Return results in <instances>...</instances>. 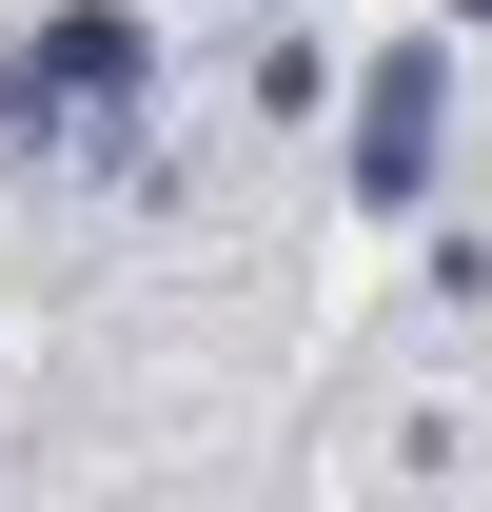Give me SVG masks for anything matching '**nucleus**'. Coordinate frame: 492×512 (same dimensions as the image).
<instances>
[{
	"label": "nucleus",
	"mask_w": 492,
	"mask_h": 512,
	"mask_svg": "<svg viewBox=\"0 0 492 512\" xmlns=\"http://www.w3.org/2000/svg\"><path fill=\"white\" fill-rule=\"evenodd\" d=\"M433 138H453V79H433V40H414V60H374V79H355V197H374V217H414Z\"/></svg>",
	"instance_id": "f257e3e1"
},
{
	"label": "nucleus",
	"mask_w": 492,
	"mask_h": 512,
	"mask_svg": "<svg viewBox=\"0 0 492 512\" xmlns=\"http://www.w3.org/2000/svg\"><path fill=\"white\" fill-rule=\"evenodd\" d=\"M138 79H158V40H138L119 0H60L40 20V99H138Z\"/></svg>",
	"instance_id": "f03ea898"
},
{
	"label": "nucleus",
	"mask_w": 492,
	"mask_h": 512,
	"mask_svg": "<svg viewBox=\"0 0 492 512\" xmlns=\"http://www.w3.org/2000/svg\"><path fill=\"white\" fill-rule=\"evenodd\" d=\"M20 119H40V40H20V60H0V138H20Z\"/></svg>",
	"instance_id": "7ed1b4c3"
},
{
	"label": "nucleus",
	"mask_w": 492,
	"mask_h": 512,
	"mask_svg": "<svg viewBox=\"0 0 492 512\" xmlns=\"http://www.w3.org/2000/svg\"><path fill=\"white\" fill-rule=\"evenodd\" d=\"M453 20H492V0H453Z\"/></svg>",
	"instance_id": "20e7f679"
}]
</instances>
